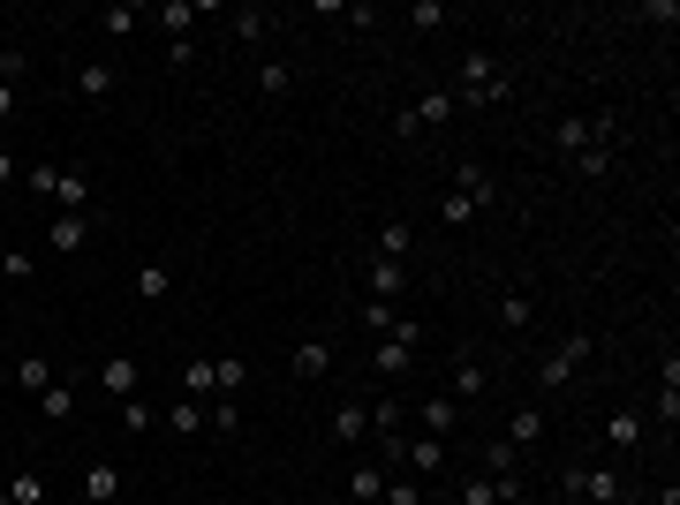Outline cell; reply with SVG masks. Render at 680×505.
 <instances>
[{
  "label": "cell",
  "instance_id": "obj_1",
  "mask_svg": "<svg viewBox=\"0 0 680 505\" xmlns=\"http://www.w3.org/2000/svg\"><path fill=\"white\" fill-rule=\"evenodd\" d=\"M446 91H454V106H476V114H484V106H499L514 83H507V68L476 46V54H462V68H454V83H446Z\"/></svg>",
  "mask_w": 680,
  "mask_h": 505
},
{
  "label": "cell",
  "instance_id": "obj_2",
  "mask_svg": "<svg viewBox=\"0 0 680 505\" xmlns=\"http://www.w3.org/2000/svg\"><path fill=\"white\" fill-rule=\"evenodd\" d=\"M559 491H567V498H590V505H627V475H620V468H590V460H575V468L559 475Z\"/></svg>",
  "mask_w": 680,
  "mask_h": 505
},
{
  "label": "cell",
  "instance_id": "obj_3",
  "mask_svg": "<svg viewBox=\"0 0 680 505\" xmlns=\"http://www.w3.org/2000/svg\"><path fill=\"white\" fill-rule=\"evenodd\" d=\"M598 136H620V122H612V114H559V122H552V151H559V159H582Z\"/></svg>",
  "mask_w": 680,
  "mask_h": 505
},
{
  "label": "cell",
  "instance_id": "obj_4",
  "mask_svg": "<svg viewBox=\"0 0 680 505\" xmlns=\"http://www.w3.org/2000/svg\"><path fill=\"white\" fill-rule=\"evenodd\" d=\"M590 355H598V340H590V332H567V340L537 363V385H544V392H552V385H575V370H582Z\"/></svg>",
  "mask_w": 680,
  "mask_h": 505
},
{
  "label": "cell",
  "instance_id": "obj_5",
  "mask_svg": "<svg viewBox=\"0 0 680 505\" xmlns=\"http://www.w3.org/2000/svg\"><path fill=\"white\" fill-rule=\"evenodd\" d=\"M91 234H99V211H54V219H46V250L54 256H83Z\"/></svg>",
  "mask_w": 680,
  "mask_h": 505
},
{
  "label": "cell",
  "instance_id": "obj_6",
  "mask_svg": "<svg viewBox=\"0 0 680 505\" xmlns=\"http://www.w3.org/2000/svg\"><path fill=\"white\" fill-rule=\"evenodd\" d=\"M454 114H462V106H454V91H423L416 106H401V114H394V128H401V136H423V128H446Z\"/></svg>",
  "mask_w": 680,
  "mask_h": 505
},
{
  "label": "cell",
  "instance_id": "obj_7",
  "mask_svg": "<svg viewBox=\"0 0 680 505\" xmlns=\"http://www.w3.org/2000/svg\"><path fill=\"white\" fill-rule=\"evenodd\" d=\"M408 279H416V272L394 264V256H363V295H371V302H401Z\"/></svg>",
  "mask_w": 680,
  "mask_h": 505
},
{
  "label": "cell",
  "instance_id": "obj_8",
  "mask_svg": "<svg viewBox=\"0 0 680 505\" xmlns=\"http://www.w3.org/2000/svg\"><path fill=\"white\" fill-rule=\"evenodd\" d=\"M68 91H76L83 106H106V99L122 91V76H114V61H83L76 76H68Z\"/></svg>",
  "mask_w": 680,
  "mask_h": 505
},
{
  "label": "cell",
  "instance_id": "obj_9",
  "mask_svg": "<svg viewBox=\"0 0 680 505\" xmlns=\"http://www.w3.org/2000/svg\"><path fill=\"white\" fill-rule=\"evenodd\" d=\"M454 190H462L476 211H484V204H499V174H491L484 159H462V167H454Z\"/></svg>",
  "mask_w": 680,
  "mask_h": 505
},
{
  "label": "cell",
  "instance_id": "obj_10",
  "mask_svg": "<svg viewBox=\"0 0 680 505\" xmlns=\"http://www.w3.org/2000/svg\"><path fill=\"white\" fill-rule=\"evenodd\" d=\"M287 370L303 385H318V378H333V340H303L295 355H287Z\"/></svg>",
  "mask_w": 680,
  "mask_h": 505
},
{
  "label": "cell",
  "instance_id": "obj_11",
  "mask_svg": "<svg viewBox=\"0 0 680 505\" xmlns=\"http://www.w3.org/2000/svg\"><path fill=\"white\" fill-rule=\"evenodd\" d=\"M386 475H394V468H378V460L363 452V460L348 468V498H355V505H378V498H386Z\"/></svg>",
  "mask_w": 680,
  "mask_h": 505
},
{
  "label": "cell",
  "instance_id": "obj_12",
  "mask_svg": "<svg viewBox=\"0 0 680 505\" xmlns=\"http://www.w3.org/2000/svg\"><path fill=\"white\" fill-rule=\"evenodd\" d=\"M446 400H454V408L484 400V363H476V355H454V370H446Z\"/></svg>",
  "mask_w": 680,
  "mask_h": 505
},
{
  "label": "cell",
  "instance_id": "obj_13",
  "mask_svg": "<svg viewBox=\"0 0 680 505\" xmlns=\"http://www.w3.org/2000/svg\"><path fill=\"white\" fill-rule=\"evenodd\" d=\"M371 370L386 385H401L408 370H416V347H408V340H378V347H371Z\"/></svg>",
  "mask_w": 680,
  "mask_h": 505
},
{
  "label": "cell",
  "instance_id": "obj_14",
  "mask_svg": "<svg viewBox=\"0 0 680 505\" xmlns=\"http://www.w3.org/2000/svg\"><path fill=\"white\" fill-rule=\"evenodd\" d=\"M454 431H462V408H454V400H446V392H423V438H454Z\"/></svg>",
  "mask_w": 680,
  "mask_h": 505
},
{
  "label": "cell",
  "instance_id": "obj_15",
  "mask_svg": "<svg viewBox=\"0 0 680 505\" xmlns=\"http://www.w3.org/2000/svg\"><path fill=\"white\" fill-rule=\"evenodd\" d=\"M250 83H258V99H287V91H295V61H287V54H265Z\"/></svg>",
  "mask_w": 680,
  "mask_h": 505
},
{
  "label": "cell",
  "instance_id": "obj_16",
  "mask_svg": "<svg viewBox=\"0 0 680 505\" xmlns=\"http://www.w3.org/2000/svg\"><path fill=\"white\" fill-rule=\"evenodd\" d=\"M122 498V468H114V460H91V468H83V505H114Z\"/></svg>",
  "mask_w": 680,
  "mask_h": 505
},
{
  "label": "cell",
  "instance_id": "obj_17",
  "mask_svg": "<svg viewBox=\"0 0 680 505\" xmlns=\"http://www.w3.org/2000/svg\"><path fill=\"white\" fill-rule=\"evenodd\" d=\"M167 295H174V264L144 256V264H136V302H167Z\"/></svg>",
  "mask_w": 680,
  "mask_h": 505
},
{
  "label": "cell",
  "instance_id": "obj_18",
  "mask_svg": "<svg viewBox=\"0 0 680 505\" xmlns=\"http://www.w3.org/2000/svg\"><path fill=\"white\" fill-rule=\"evenodd\" d=\"M439 468H446V445H439V438L401 445V475H416V483H423V475H439Z\"/></svg>",
  "mask_w": 680,
  "mask_h": 505
},
{
  "label": "cell",
  "instance_id": "obj_19",
  "mask_svg": "<svg viewBox=\"0 0 680 505\" xmlns=\"http://www.w3.org/2000/svg\"><path fill=\"white\" fill-rule=\"evenodd\" d=\"M408 250H416V227H408L401 211H394V219H378V250H371V256H394V264H408Z\"/></svg>",
  "mask_w": 680,
  "mask_h": 505
},
{
  "label": "cell",
  "instance_id": "obj_20",
  "mask_svg": "<svg viewBox=\"0 0 680 505\" xmlns=\"http://www.w3.org/2000/svg\"><path fill=\"white\" fill-rule=\"evenodd\" d=\"M99 385H106L114 400H129L136 385H144V370H136V355H106V363H99Z\"/></svg>",
  "mask_w": 680,
  "mask_h": 505
},
{
  "label": "cell",
  "instance_id": "obj_21",
  "mask_svg": "<svg viewBox=\"0 0 680 505\" xmlns=\"http://www.w3.org/2000/svg\"><path fill=\"white\" fill-rule=\"evenodd\" d=\"M227 15H235V23H227L235 46H265L272 38V8H227Z\"/></svg>",
  "mask_w": 680,
  "mask_h": 505
},
{
  "label": "cell",
  "instance_id": "obj_22",
  "mask_svg": "<svg viewBox=\"0 0 680 505\" xmlns=\"http://www.w3.org/2000/svg\"><path fill=\"white\" fill-rule=\"evenodd\" d=\"M144 23H151V15H144L136 0H114V8H99V31H106V38H136Z\"/></svg>",
  "mask_w": 680,
  "mask_h": 505
},
{
  "label": "cell",
  "instance_id": "obj_23",
  "mask_svg": "<svg viewBox=\"0 0 680 505\" xmlns=\"http://www.w3.org/2000/svg\"><path fill=\"white\" fill-rule=\"evenodd\" d=\"M54 196H61V211H91V174L83 167H61L54 174Z\"/></svg>",
  "mask_w": 680,
  "mask_h": 505
},
{
  "label": "cell",
  "instance_id": "obj_24",
  "mask_svg": "<svg viewBox=\"0 0 680 505\" xmlns=\"http://www.w3.org/2000/svg\"><path fill=\"white\" fill-rule=\"evenodd\" d=\"M167 423H174V438H204V431H212V415H204V400H182V392H174V408H167Z\"/></svg>",
  "mask_w": 680,
  "mask_h": 505
},
{
  "label": "cell",
  "instance_id": "obj_25",
  "mask_svg": "<svg viewBox=\"0 0 680 505\" xmlns=\"http://www.w3.org/2000/svg\"><path fill=\"white\" fill-rule=\"evenodd\" d=\"M363 431H371V408H363V400H340V408H333V438L340 445H363Z\"/></svg>",
  "mask_w": 680,
  "mask_h": 505
},
{
  "label": "cell",
  "instance_id": "obj_26",
  "mask_svg": "<svg viewBox=\"0 0 680 505\" xmlns=\"http://www.w3.org/2000/svg\"><path fill=\"white\" fill-rule=\"evenodd\" d=\"M635 438H643V415H635V408L605 415V452H635Z\"/></svg>",
  "mask_w": 680,
  "mask_h": 505
},
{
  "label": "cell",
  "instance_id": "obj_27",
  "mask_svg": "<svg viewBox=\"0 0 680 505\" xmlns=\"http://www.w3.org/2000/svg\"><path fill=\"white\" fill-rule=\"evenodd\" d=\"M182 400H219V378H212V355L182 363Z\"/></svg>",
  "mask_w": 680,
  "mask_h": 505
},
{
  "label": "cell",
  "instance_id": "obj_28",
  "mask_svg": "<svg viewBox=\"0 0 680 505\" xmlns=\"http://www.w3.org/2000/svg\"><path fill=\"white\" fill-rule=\"evenodd\" d=\"M499 324H507V332L537 324V302H530V287H507V295H499Z\"/></svg>",
  "mask_w": 680,
  "mask_h": 505
},
{
  "label": "cell",
  "instance_id": "obj_29",
  "mask_svg": "<svg viewBox=\"0 0 680 505\" xmlns=\"http://www.w3.org/2000/svg\"><path fill=\"white\" fill-rule=\"evenodd\" d=\"M0 491H8V505H46V475H38V468H15Z\"/></svg>",
  "mask_w": 680,
  "mask_h": 505
},
{
  "label": "cell",
  "instance_id": "obj_30",
  "mask_svg": "<svg viewBox=\"0 0 680 505\" xmlns=\"http://www.w3.org/2000/svg\"><path fill=\"white\" fill-rule=\"evenodd\" d=\"M537 438H544V408H514L507 415V445L522 452V445H537Z\"/></svg>",
  "mask_w": 680,
  "mask_h": 505
},
{
  "label": "cell",
  "instance_id": "obj_31",
  "mask_svg": "<svg viewBox=\"0 0 680 505\" xmlns=\"http://www.w3.org/2000/svg\"><path fill=\"white\" fill-rule=\"evenodd\" d=\"M658 415H666V431L680 423V355H666V378H658Z\"/></svg>",
  "mask_w": 680,
  "mask_h": 505
},
{
  "label": "cell",
  "instance_id": "obj_32",
  "mask_svg": "<svg viewBox=\"0 0 680 505\" xmlns=\"http://www.w3.org/2000/svg\"><path fill=\"white\" fill-rule=\"evenodd\" d=\"M567 167H575L582 182H605V174H612V136H598V144H590L582 159H567Z\"/></svg>",
  "mask_w": 680,
  "mask_h": 505
},
{
  "label": "cell",
  "instance_id": "obj_33",
  "mask_svg": "<svg viewBox=\"0 0 680 505\" xmlns=\"http://www.w3.org/2000/svg\"><path fill=\"white\" fill-rule=\"evenodd\" d=\"M151 23H167V38H190V23H197V0H167V8H151Z\"/></svg>",
  "mask_w": 680,
  "mask_h": 505
},
{
  "label": "cell",
  "instance_id": "obj_34",
  "mask_svg": "<svg viewBox=\"0 0 680 505\" xmlns=\"http://www.w3.org/2000/svg\"><path fill=\"white\" fill-rule=\"evenodd\" d=\"M476 475H522V452H514L507 438H491V445H484V468H476Z\"/></svg>",
  "mask_w": 680,
  "mask_h": 505
},
{
  "label": "cell",
  "instance_id": "obj_35",
  "mask_svg": "<svg viewBox=\"0 0 680 505\" xmlns=\"http://www.w3.org/2000/svg\"><path fill=\"white\" fill-rule=\"evenodd\" d=\"M454 505H507V498H499V475H462Z\"/></svg>",
  "mask_w": 680,
  "mask_h": 505
},
{
  "label": "cell",
  "instance_id": "obj_36",
  "mask_svg": "<svg viewBox=\"0 0 680 505\" xmlns=\"http://www.w3.org/2000/svg\"><path fill=\"white\" fill-rule=\"evenodd\" d=\"M15 385H23V392L38 400V392L54 385V363H46V355H23V363H15Z\"/></svg>",
  "mask_w": 680,
  "mask_h": 505
},
{
  "label": "cell",
  "instance_id": "obj_37",
  "mask_svg": "<svg viewBox=\"0 0 680 505\" xmlns=\"http://www.w3.org/2000/svg\"><path fill=\"white\" fill-rule=\"evenodd\" d=\"M114 408H122V431H129V438H144V431H151V423H159V415H151V400H144V392H129V400H114Z\"/></svg>",
  "mask_w": 680,
  "mask_h": 505
},
{
  "label": "cell",
  "instance_id": "obj_38",
  "mask_svg": "<svg viewBox=\"0 0 680 505\" xmlns=\"http://www.w3.org/2000/svg\"><path fill=\"white\" fill-rule=\"evenodd\" d=\"M469 219H476V204H469L462 190H446V196H439V227H454V234H462Z\"/></svg>",
  "mask_w": 680,
  "mask_h": 505
},
{
  "label": "cell",
  "instance_id": "obj_39",
  "mask_svg": "<svg viewBox=\"0 0 680 505\" xmlns=\"http://www.w3.org/2000/svg\"><path fill=\"white\" fill-rule=\"evenodd\" d=\"M212 378H219V400H227V392L250 385V370H242V355H212Z\"/></svg>",
  "mask_w": 680,
  "mask_h": 505
},
{
  "label": "cell",
  "instance_id": "obj_40",
  "mask_svg": "<svg viewBox=\"0 0 680 505\" xmlns=\"http://www.w3.org/2000/svg\"><path fill=\"white\" fill-rule=\"evenodd\" d=\"M394 324H401V302H371V295H363V332H378V340H386Z\"/></svg>",
  "mask_w": 680,
  "mask_h": 505
},
{
  "label": "cell",
  "instance_id": "obj_41",
  "mask_svg": "<svg viewBox=\"0 0 680 505\" xmlns=\"http://www.w3.org/2000/svg\"><path fill=\"white\" fill-rule=\"evenodd\" d=\"M38 408H46V423H68V415H76V385H46Z\"/></svg>",
  "mask_w": 680,
  "mask_h": 505
},
{
  "label": "cell",
  "instance_id": "obj_42",
  "mask_svg": "<svg viewBox=\"0 0 680 505\" xmlns=\"http://www.w3.org/2000/svg\"><path fill=\"white\" fill-rule=\"evenodd\" d=\"M408 23H416V31H446V23H454V8H446V0H416V8H408Z\"/></svg>",
  "mask_w": 680,
  "mask_h": 505
},
{
  "label": "cell",
  "instance_id": "obj_43",
  "mask_svg": "<svg viewBox=\"0 0 680 505\" xmlns=\"http://www.w3.org/2000/svg\"><path fill=\"white\" fill-rule=\"evenodd\" d=\"M378 505H423V483L416 475H386V498Z\"/></svg>",
  "mask_w": 680,
  "mask_h": 505
},
{
  "label": "cell",
  "instance_id": "obj_44",
  "mask_svg": "<svg viewBox=\"0 0 680 505\" xmlns=\"http://www.w3.org/2000/svg\"><path fill=\"white\" fill-rule=\"evenodd\" d=\"M204 415H212V438H227V431H235V423H242V408H235V400H212V408H204Z\"/></svg>",
  "mask_w": 680,
  "mask_h": 505
},
{
  "label": "cell",
  "instance_id": "obj_45",
  "mask_svg": "<svg viewBox=\"0 0 680 505\" xmlns=\"http://www.w3.org/2000/svg\"><path fill=\"white\" fill-rule=\"evenodd\" d=\"M31 272H38V264H31V256H23V250H0V279H15V287H23Z\"/></svg>",
  "mask_w": 680,
  "mask_h": 505
},
{
  "label": "cell",
  "instance_id": "obj_46",
  "mask_svg": "<svg viewBox=\"0 0 680 505\" xmlns=\"http://www.w3.org/2000/svg\"><path fill=\"white\" fill-rule=\"evenodd\" d=\"M23 68H31L23 46H0V83H23Z\"/></svg>",
  "mask_w": 680,
  "mask_h": 505
},
{
  "label": "cell",
  "instance_id": "obj_47",
  "mask_svg": "<svg viewBox=\"0 0 680 505\" xmlns=\"http://www.w3.org/2000/svg\"><path fill=\"white\" fill-rule=\"evenodd\" d=\"M54 174H61V167H46V159H38V167L23 174V182H31V196H54Z\"/></svg>",
  "mask_w": 680,
  "mask_h": 505
},
{
  "label": "cell",
  "instance_id": "obj_48",
  "mask_svg": "<svg viewBox=\"0 0 680 505\" xmlns=\"http://www.w3.org/2000/svg\"><path fill=\"white\" fill-rule=\"evenodd\" d=\"M15 106H23V91H15V83H0V122H8Z\"/></svg>",
  "mask_w": 680,
  "mask_h": 505
},
{
  "label": "cell",
  "instance_id": "obj_49",
  "mask_svg": "<svg viewBox=\"0 0 680 505\" xmlns=\"http://www.w3.org/2000/svg\"><path fill=\"white\" fill-rule=\"evenodd\" d=\"M15 174H23V167H15V151H8V144H0V190H8V182H15Z\"/></svg>",
  "mask_w": 680,
  "mask_h": 505
},
{
  "label": "cell",
  "instance_id": "obj_50",
  "mask_svg": "<svg viewBox=\"0 0 680 505\" xmlns=\"http://www.w3.org/2000/svg\"><path fill=\"white\" fill-rule=\"evenodd\" d=\"M0 505H8V491H0Z\"/></svg>",
  "mask_w": 680,
  "mask_h": 505
}]
</instances>
